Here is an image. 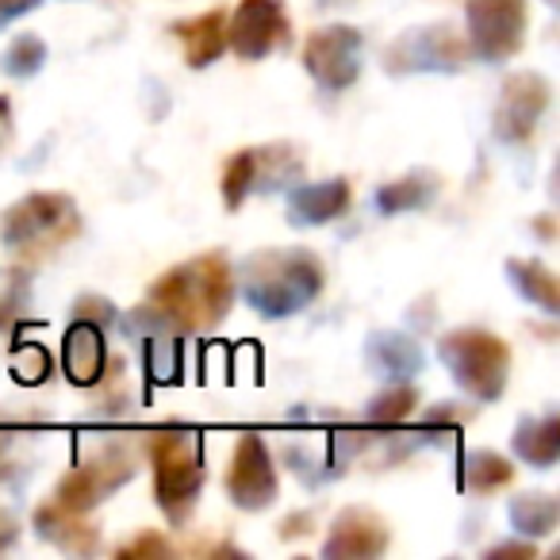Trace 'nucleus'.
<instances>
[{
  "label": "nucleus",
  "mask_w": 560,
  "mask_h": 560,
  "mask_svg": "<svg viewBox=\"0 0 560 560\" xmlns=\"http://www.w3.org/2000/svg\"><path fill=\"white\" fill-rule=\"evenodd\" d=\"M150 549H154V552H165V541H162V537H147V541H139V545H127L124 552H150Z\"/></svg>",
  "instance_id": "nucleus-27"
},
{
  "label": "nucleus",
  "mask_w": 560,
  "mask_h": 560,
  "mask_svg": "<svg viewBox=\"0 0 560 560\" xmlns=\"http://www.w3.org/2000/svg\"><path fill=\"white\" fill-rule=\"evenodd\" d=\"M173 35L185 43L188 66L203 70V66H211L226 50V16H223V9L203 12V16H196V20H180V24H173Z\"/></svg>",
  "instance_id": "nucleus-13"
},
{
  "label": "nucleus",
  "mask_w": 560,
  "mask_h": 560,
  "mask_svg": "<svg viewBox=\"0 0 560 560\" xmlns=\"http://www.w3.org/2000/svg\"><path fill=\"white\" fill-rule=\"evenodd\" d=\"M226 47L238 50V58L246 62L265 58L277 47H289V16L280 9V0H242L226 32Z\"/></svg>",
  "instance_id": "nucleus-7"
},
{
  "label": "nucleus",
  "mask_w": 560,
  "mask_h": 560,
  "mask_svg": "<svg viewBox=\"0 0 560 560\" xmlns=\"http://www.w3.org/2000/svg\"><path fill=\"white\" fill-rule=\"evenodd\" d=\"M442 361L453 369L460 388H468L476 399H499L506 384L511 353L506 342L488 330H453L442 338Z\"/></svg>",
  "instance_id": "nucleus-4"
},
{
  "label": "nucleus",
  "mask_w": 560,
  "mask_h": 560,
  "mask_svg": "<svg viewBox=\"0 0 560 560\" xmlns=\"http://www.w3.org/2000/svg\"><path fill=\"white\" fill-rule=\"evenodd\" d=\"M226 491L238 506L246 511H261V506L272 503L277 495V476H272V460L265 453L261 438H242L238 450H234V465L231 476H226Z\"/></svg>",
  "instance_id": "nucleus-10"
},
{
  "label": "nucleus",
  "mask_w": 560,
  "mask_h": 560,
  "mask_svg": "<svg viewBox=\"0 0 560 560\" xmlns=\"http://www.w3.org/2000/svg\"><path fill=\"white\" fill-rule=\"evenodd\" d=\"M43 58H47V47H43V43L35 39V35H20V39L12 43L9 50H4V73L27 78V73L39 70Z\"/></svg>",
  "instance_id": "nucleus-21"
},
{
  "label": "nucleus",
  "mask_w": 560,
  "mask_h": 560,
  "mask_svg": "<svg viewBox=\"0 0 560 560\" xmlns=\"http://www.w3.org/2000/svg\"><path fill=\"white\" fill-rule=\"evenodd\" d=\"M465 468H468V472H465V483H468V488H476V491H495V488H503V483L514 476V468L506 465L503 457L488 453V450L468 453Z\"/></svg>",
  "instance_id": "nucleus-19"
},
{
  "label": "nucleus",
  "mask_w": 560,
  "mask_h": 560,
  "mask_svg": "<svg viewBox=\"0 0 560 560\" xmlns=\"http://www.w3.org/2000/svg\"><path fill=\"white\" fill-rule=\"evenodd\" d=\"M468 32L480 58L503 62L522 47L526 0H468Z\"/></svg>",
  "instance_id": "nucleus-6"
},
{
  "label": "nucleus",
  "mask_w": 560,
  "mask_h": 560,
  "mask_svg": "<svg viewBox=\"0 0 560 560\" xmlns=\"http://www.w3.org/2000/svg\"><path fill=\"white\" fill-rule=\"evenodd\" d=\"M511 518L522 534H549L552 522H557V503L549 495H522L511 506Z\"/></svg>",
  "instance_id": "nucleus-20"
},
{
  "label": "nucleus",
  "mask_w": 560,
  "mask_h": 560,
  "mask_svg": "<svg viewBox=\"0 0 560 560\" xmlns=\"http://www.w3.org/2000/svg\"><path fill=\"white\" fill-rule=\"evenodd\" d=\"M66 373L73 384H96L104 373V335L93 323H73L66 335Z\"/></svg>",
  "instance_id": "nucleus-14"
},
{
  "label": "nucleus",
  "mask_w": 560,
  "mask_h": 560,
  "mask_svg": "<svg viewBox=\"0 0 560 560\" xmlns=\"http://www.w3.org/2000/svg\"><path fill=\"white\" fill-rule=\"evenodd\" d=\"M319 261L307 257V249H289V254H265L249 265L246 296L257 312H265L269 319H280V315H292L307 300L319 296Z\"/></svg>",
  "instance_id": "nucleus-2"
},
{
  "label": "nucleus",
  "mask_w": 560,
  "mask_h": 560,
  "mask_svg": "<svg viewBox=\"0 0 560 560\" xmlns=\"http://www.w3.org/2000/svg\"><path fill=\"white\" fill-rule=\"evenodd\" d=\"M135 468L131 460L124 457V453L108 450L96 465H81L73 468L70 476H66L62 483H58V506L70 514H81L89 511L93 503H101L108 491H116L124 480H131Z\"/></svg>",
  "instance_id": "nucleus-8"
},
{
  "label": "nucleus",
  "mask_w": 560,
  "mask_h": 560,
  "mask_svg": "<svg viewBox=\"0 0 560 560\" xmlns=\"http://www.w3.org/2000/svg\"><path fill=\"white\" fill-rule=\"evenodd\" d=\"M545 104H549V85L537 73L506 81V93L499 101V127H503L506 139H522L534 127V119L541 116Z\"/></svg>",
  "instance_id": "nucleus-11"
},
{
  "label": "nucleus",
  "mask_w": 560,
  "mask_h": 560,
  "mask_svg": "<svg viewBox=\"0 0 560 560\" xmlns=\"http://www.w3.org/2000/svg\"><path fill=\"white\" fill-rule=\"evenodd\" d=\"M35 4H39V0H0V24L24 16V12H32Z\"/></svg>",
  "instance_id": "nucleus-25"
},
{
  "label": "nucleus",
  "mask_w": 560,
  "mask_h": 560,
  "mask_svg": "<svg viewBox=\"0 0 560 560\" xmlns=\"http://www.w3.org/2000/svg\"><path fill=\"white\" fill-rule=\"evenodd\" d=\"M361 35L353 27H327L307 43V70L327 89L353 85L361 70Z\"/></svg>",
  "instance_id": "nucleus-9"
},
{
  "label": "nucleus",
  "mask_w": 560,
  "mask_h": 560,
  "mask_svg": "<svg viewBox=\"0 0 560 560\" xmlns=\"http://www.w3.org/2000/svg\"><path fill=\"white\" fill-rule=\"evenodd\" d=\"M150 307L185 330L215 327L231 307V269L215 254L177 265L150 289Z\"/></svg>",
  "instance_id": "nucleus-1"
},
{
  "label": "nucleus",
  "mask_w": 560,
  "mask_h": 560,
  "mask_svg": "<svg viewBox=\"0 0 560 560\" xmlns=\"http://www.w3.org/2000/svg\"><path fill=\"white\" fill-rule=\"evenodd\" d=\"M511 272H514V280H518L522 296H529L534 304H541L549 315L557 312V280H552V272L545 269L541 261H514Z\"/></svg>",
  "instance_id": "nucleus-17"
},
{
  "label": "nucleus",
  "mask_w": 560,
  "mask_h": 560,
  "mask_svg": "<svg viewBox=\"0 0 560 560\" xmlns=\"http://www.w3.org/2000/svg\"><path fill=\"white\" fill-rule=\"evenodd\" d=\"M411 407H415V388H396V392H388V396L376 399L373 419L399 422V419H407V415H411Z\"/></svg>",
  "instance_id": "nucleus-22"
},
{
  "label": "nucleus",
  "mask_w": 560,
  "mask_h": 560,
  "mask_svg": "<svg viewBox=\"0 0 560 560\" xmlns=\"http://www.w3.org/2000/svg\"><path fill=\"white\" fill-rule=\"evenodd\" d=\"M388 545V529L376 514L369 511H346L335 522V537L327 545V557H373Z\"/></svg>",
  "instance_id": "nucleus-12"
},
{
  "label": "nucleus",
  "mask_w": 560,
  "mask_h": 560,
  "mask_svg": "<svg viewBox=\"0 0 560 560\" xmlns=\"http://www.w3.org/2000/svg\"><path fill=\"white\" fill-rule=\"evenodd\" d=\"M20 300H24V277L12 269H0V327L20 312Z\"/></svg>",
  "instance_id": "nucleus-23"
},
{
  "label": "nucleus",
  "mask_w": 560,
  "mask_h": 560,
  "mask_svg": "<svg viewBox=\"0 0 560 560\" xmlns=\"http://www.w3.org/2000/svg\"><path fill=\"white\" fill-rule=\"evenodd\" d=\"M70 223H73V203L66 196H55V192H35L27 200H20L16 208L4 215V246L12 249H32L39 242V249L47 246L43 238L58 242L70 234Z\"/></svg>",
  "instance_id": "nucleus-5"
},
{
  "label": "nucleus",
  "mask_w": 560,
  "mask_h": 560,
  "mask_svg": "<svg viewBox=\"0 0 560 560\" xmlns=\"http://www.w3.org/2000/svg\"><path fill=\"white\" fill-rule=\"evenodd\" d=\"M24 353H27V365H24V361H12L16 376L24 384L43 381V376H47V369H50V361H47V353H43V346H32V350H24Z\"/></svg>",
  "instance_id": "nucleus-24"
},
{
  "label": "nucleus",
  "mask_w": 560,
  "mask_h": 560,
  "mask_svg": "<svg viewBox=\"0 0 560 560\" xmlns=\"http://www.w3.org/2000/svg\"><path fill=\"white\" fill-rule=\"evenodd\" d=\"M154 453V483H158V506L173 522H185V514L196 506L203 483V460H200V438L165 430L150 442Z\"/></svg>",
  "instance_id": "nucleus-3"
},
{
  "label": "nucleus",
  "mask_w": 560,
  "mask_h": 560,
  "mask_svg": "<svg viewBox=\"0 0 560 560\" xmlns=\"http://www.w3.org/2000/svg\"><path fill=\"white\" fill-rule=\"evenodd\" d=\"M346 203H350V185H346V180H327V185H315V188H296V192L289 196V211L300 226L304 223H327V219H335Z\"/></svg>",
  "instance_id": "nucleus-15"
},
{
  "label": "nucleus",
  "mask_w": 560,
  "mask_h": 560,
  "mask_svg": "<svg viewBox=\"0 0 560 560\" xmlns=\"http://www.w3.org/2000/svg\"><path fill=\"white\" fill-rule=\"evenodd\" d=\"M514 445H518V453L529 460V465H552L557 460V415H549V419L541 422H529V427L518 430V438H514Z\"/></svg>",
  "instance_id": "nucleus-16"
},
{
  "label": "nucleus",
  "mask_w": 560,
  "mask_h": 560,
  "mask_svg": "<svg viewBox=\"0 0 560 560\" xmlns=\"http://www.w3.org/2000/svg\"><path fill=\"white\" fill-rule=\"evenodd\" d=\"M257 165H261V150H238V154L226 162V173H223L226 208H238V203L246 200L249 192H254Z\"/></svg>",
  "instance_id": "nucleus-18"
},
{
  "label": "nucleus",
  "mask_w": 560,
  "mask_h": 560,
  "mask_svg": "<svg viewBox=\"0 0 560 560\" xmlns=\"http://www.w3.org/2000/svg\"><path fill=\"white\" fill-rule=\"evenodd\" d=\"M12 139V104L0 96V147Z\"/></svg>",
  "instance_id": "nucleus-26"
}]
</instances>
